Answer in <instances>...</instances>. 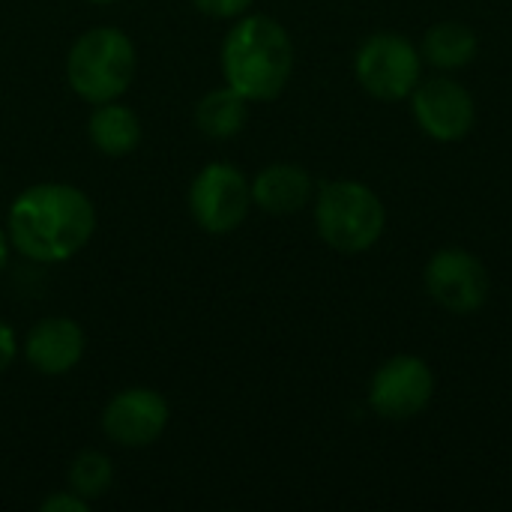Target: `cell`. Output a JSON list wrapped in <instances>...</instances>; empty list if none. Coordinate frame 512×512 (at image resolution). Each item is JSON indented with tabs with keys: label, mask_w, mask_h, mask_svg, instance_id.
<instances>
[{
	"label": "cell",
	"mask_w": 512,
	"mask_h": 512,
	"mask_svg": "<svg viewBox=\"0 0 512 512\" xmlns=\"http://www.w3.org/2000/svg\"><path fill=\"white\" fill-rule=\"evenodd\" d=\"M3 228L15 255L54 267L81 255L99 228L93 198L72 183L42 180L24 186L6 207Z\"/></svg>",
	"instance_id": "6da1fadb"
},
{
	"label": "cell",
	"mask_w": 512,
	"mask_h": 512,
	"mask_svg": "<svg viewBox=\"0 0 512 512\" xmlns=\"http://www.w3.org/2000/svg\"><path fill=\"white\" fill-rule=\"evenodd\" d=\"M297 48L282 21L264 12H246L231 21L219 45V72L246 102H273L291 84Z\"/></svg>",
	"instance_id": "7a4b0ae2"
},
{
	"label": "cell",
	"mask_w": 512,
	"mask_h": 512,
	"mask_svg": "<svg viewBox=\"0 0 512 512\" xmlns=\"http://www.w3.org/2000/svg\"><path fill=\"white\" fill-rule=\"evenodd\" d=\"M135 72L138 48L132 36L114 24H96L78 33L63 60L69 90L87 105L123 99L135 81Z\"/></svg>",
	"instance_id": "3957f363"
},
{
	"label": "cell",
	"mask_w": 512,
	"mask_h": 512,
	"mask_svg": "<svg viewBox=\"0 0 512 512\" xmlns=\"http://www.w3.org/2000/svg\"><path fill=\"white\" fill-rule=\"evenodd\" d=\"M315 231L339 255H363L375 249L387 228V207L381 195L354 177L324 180L312 198Z\"/></svg>",
	"instance_id": "277c9868"
},
{
	"label": "cell",
	"mask_w": 512,
	"mask_h": 512,
	"mask_svg": "<svg viewBox=\"0 0 512 512\" xmlns=\"http://www.w3.org/2000/svg\"><path fill=\"white\" fill-rule=\"evenodd\" d=\"M252 177L234 162H207L189 183L186 210L210 237H228L252 213Z\"/></svg>",
	"instance_id": "5b68a950"
},
{
	"label": "cell",
	"mask_w": 512,
	"mask_h": 512,
	"mask_svg": "<svg viewBox=\"0 0 512 512\" xmlns=\"http://www.w3.org/2000/svg\"><path fill=\"white\" fill-rule=\"evenodd\" d=\"M423 66L426 60L420 48L393 30L366 36L354 54V78L378 102L408 99L423 81Z\"/></svg>",
	"instance_id": "8992f818"
},
{
	"label": "cell",
	"mask_w": 512,
	"mask_h": 512,
	"mask_svg": "<svg viewBox=\"0 0 512 512\" xmlns=\"http://www.w3.org/2000/svg\"><path fill=\"white\" fill-rule=\"evenodd\" d=\"M432 396V366L417 354H396L372 372L366 402L375 417L387 423H408L432 405Z\"/></svg>",
	"instance_id": "52a82bcc"
},
{
	"label": "cell",
	"mask_w": 512,
	"mask_h": 512,
	"mask_svg": "<svg viewBox=\"0 0 512 512\" xmlns=\"http://www.w3.org/2000/svg\"><path fill=\"white\" fill-rule=\"evenodd\" d=\"M423 285L432 303L450 315H474L492 294L486 264L465 246H444L432 252L423 270Z\"/></svg>",
	"instance_id": "ba28073f"
},
{
	"label": "cell",
	"mask_w": 512,
	"mask_h": 512,
	"mask_svg": "<svg viewBox=\"0 0 512 512\" xmlns=\"http://www.w3.org/2000/svg\"><path fill=\"white\" fill-rule=\"evenodd\" d=\"M408 102H411V117L420 126V132L438 144L465 141L477 126L474 93L462 81H456L450 72L423 78L408 96Z\"/></svg>",
	"instance_id": "9c48e42d"
},
{
	"label": "cell",
	"mask_w": 512,
	"mask_h": 512,
	"mask_svg": "<svg viewBox=\"0 0 512 512\" xmlns=\"http://www.w3.org/2000/svg\"><path fill=\"white\" fill-rule=\"evenodd\" d=\"M171 423L168 399L153 387H123L117 390L99 414V429L105 441L120 450H147L153 447Z\"/></svg>",
	"instance_id": "30bf717a"
},
{
	"label": "cell",
	"mask_w": 512,
	"mask_h": 512,
	"mask_svg": "<svg viewBox=\"0 0 512 512\" xmlns=\"http://www.w3.org/2000/svg\"><path fill=\"white\" fill-rule=\"evenodd\" d=\"M87 333L69 315H45L30 324L21 339L24 363L42 378H63L84 360Z\"/></svg>",
	"instance_id": "8fae6325"
},
{
	"label": "cell",
	"mask_w": 512,
	"mask_h": 512,
	"mask_svg": "<svg viewBox=\"0 0 512 512\" xmlns=\"http://www.w3.org/2000/svg\"><path fill=\"white\" fill-rule=\"evenodd\" d=\"M315 177L297 162H270L252 177V204L267 216H294L315 198Z\"/></svg>",
	"instance_id": "7c38bea8"
},
{
	"label": "cell",
	"mask_w": 512,
	"mask_h": 512,
	"mask_svg": "<svg viewBox=\"0 0 512 512\" xmlns=\"http://www.w3.org/2000/svg\"><path fill=\"white\" fill-rule=\"evenodd\" d=\"M87 141L96 153L105 159H123L138 150L144 141V123L135 108H129L123 99L90 105L87 114Z\"/></svg>",
	"instance_id": "4fadbf2b"
},
{
	"label": "cell",
	"mask_w": 512,
	"mask_h": 512,
	"mask_svg": "<svg viewBox=\"0 0 512 512\" xmlns=\"http://www.w3.org/2000/svg\"><path fill=\"white\" fill-rule=\"evenodd\" d=\"M249 108H252V102H246L234 87H228L222 81L219 87H210L195 102L192 120H195V129L207 141H231L246 129Z\"/></svg>",
	"instance_id": "5bb4252c"
},
{
	"label": "cell",
	"mask_w": 512,
	"mask_h": 512,
	"mask_svg": "<svg viewBox=\"0 0 512 512\" xmlns=\"http://www.w3.org/2000/svg\"><path fill=\"white\" fill-rule=\"evenodd\" d=\"M480 39L474 27L462 21H438L423 33L420 54L438 72H459L477 60Z\"/></svg>",
	"instance_id": "9a60e30c"
},
{
	"label": "cell",
	"mask_w": 512,
	"mask_h": 512,
	"mask_svg": "<svg viewBox=\"0 0 512 512\" xmlns=\"http://www.w3.org/2000/svg\"><path fill=\"white\" fill-rule=\"evenodd\" d=\"M111 486H114V462L108 453L90 447V450H81L72 456V462L66 468V489H72L84 501L96 504L111 492Z\"/></svg>",
	"instance_id": "2e32d148"
},
{
	"label": "cell",
	"mask_w": 512,
	"mask_h": 512,
	"mask_svg": "<svg viewBox=\"0 0 512 512\" xmlns=\"http://www.w3.org/2000/svg\"><path fill=\"white\" fill-rule=\"evenodd\" d=\"M192 6L213 21H234L246 12H252L255 0H192Z\"/></svg>",
	"instance_id": "e0dca14e"
},
{
	"label": "cell",
	"mask_w": 512,
	"mask_h": 512,
	"mask_svg": "<svg viewBox=\"0 0 512 512\" xmlns=\"http://www.w3.org/2000/svg\"><path fill=\"white\" fill-rule=\"evenodd\" d=\"M90 501H84L81 495H75L72 489H57V492H51V495H45L42 501H39V510L42 512H90Z\"/></svg>",
	"instance_id": "ac0fdd59"
},
{
	"label": "cell",
	"mask_w": 512,
	"mask_h": 512,
	"mask_svg": "<svg viewBox=\"0 0 512 512\" xmlns=\"http://www.w3.org/2000/svg\"><path fill=\"white\" fill-rule=\"evenodd\" d=\"M18 357H21V339L9 321H0V375H6Z\"/></svg>",
	"instance_id": "d6986e66"
},
{
	"label": "cell",
	"mask_w": 512,
	"mask_h": 512,
	"mask_svg": "<svg viewBox=\"0 0 512 512\" xmlns=\"http://www.w3.org/2000/svg\"><path fill=\"white\" fill-rule=\"evenodd\" d=\"M9 258H12V246H9L6 228H3V222H0V276H3L6 267H9Z\"/></svg>",
	"instance_id": "ffe728a7"
},
{
	"label": "cell",
	"mask_w": 512,
	"mask_h": 512,
	"mask_svg": "<svg viewBox=\"0 0 512 512\" xmlns=\"http://www.w3.org/2000/svg\"><path fill=\"white\" fill-rule=\"evenodd\" d=\"M84 3H93V6H111V3H120V0H84Z\"/></svg>",
	"instance_id": "44dd1931"
}]
</instances>
